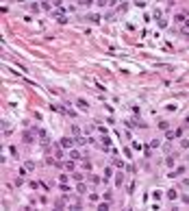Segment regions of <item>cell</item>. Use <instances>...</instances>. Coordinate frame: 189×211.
<instances>
[{
	"label": "cell",
	"mask_w": 189,
	"mask_h": 211,
	"mask_svg": "<svg viewBox=\"0 0 189 211\" xmlns=\"http://www.w3.org/2000/svg\"><path fill=\"white\" fill-rule=\"evenodd\" d=\"M61 146H63V148H70V146H72V139H61Z\"/></svg>",
	"instance_id": "cell-1"
},
{
	"label": "cell",
	"mask_w": 189,
	"mask_h": 211,
	"mask_svg": "<svg viewBox=\"0 0 189 211\" xmlns=\"http://www.w3.org/2000/svg\"><path fill=\"white\" fill-rule=\"evenodd\" d=\"M70 157H72V159H81V154H78L76 150H72V152H70Z\"/></svg>",
	"instance_id": "cell-2"
}]
</instances>
